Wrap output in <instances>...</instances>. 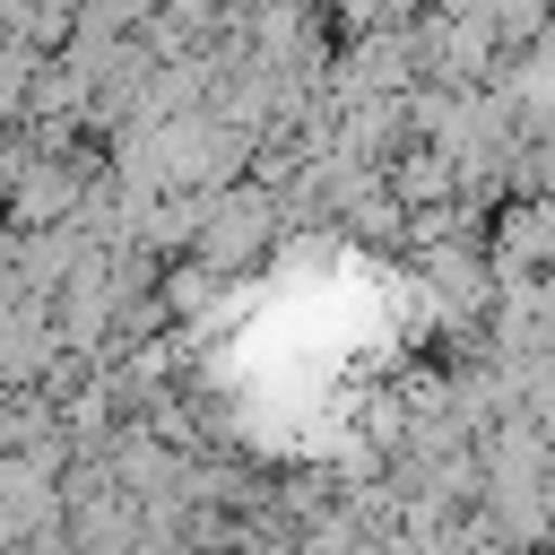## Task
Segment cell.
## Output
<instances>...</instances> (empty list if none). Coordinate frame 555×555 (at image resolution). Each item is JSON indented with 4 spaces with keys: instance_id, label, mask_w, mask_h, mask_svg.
I'll return each instance as SVG.
<instances>
[{
    "instance_id": "1",
    "label": "cell",
    "mask_w": 555,
    "mask_h": 555,
    "mask_svg": "<svg viewBox=\"0 0 555 555\" xmlns=\"http://www.w3.org/2000/svg\"><path fill=\"white\" fill-rule=\"evenodd\" d=\"M278 234V199L269 191H217V199H199V243H191V260L208 269V278H234V269H251L260 260V243Z\"/></svg>"
}]
</instances>
